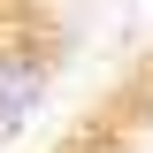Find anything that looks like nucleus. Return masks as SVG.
<instances>
[{
	"instance_id": "1",
	"label": "nucleus",
	"mask_w": 153,
	"mask_h": 153,
	"mask_svg": "<svg viewBox=\"0 0 153 153\" xmlns=\"http://www.w3.org/2000/svg\"><path fill=\"white\" fill-rule=\"evenodd\" d=\"M38 153H153V38L115 61Z\"/></svg>"
},
{
	"instance_id": "2",
	"label": "nucleus",
	"mask_w": 153,
	"mask_h": 153,
	"mask_svg": "<svg viewBox=\"0 0 153 153\" xmlns=\"http://www.w3.org/2000/svg\"><path fill=\"white\" fill-rule=\"evenodd\" d=\"M69 61V0H0V146Z\"/></svg>"
}]
</instances>
